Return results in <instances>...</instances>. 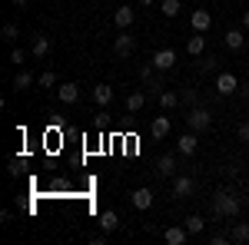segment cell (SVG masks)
Listing matches in <instances>:
<instances>
[{
    "instance_id": "1",
    "label": "cell",
    "mask_w": 249,
    "mask_h": 245,
    "mask_svg": "<svg viewBox=\"0 0 249 245\" xmlns=\"http://www.w3.org/2000/svg\"><path fill=\"white\" fill-rule=\"evenodd\" d=\"M210 202H213V215H216V219H232V222H236V215L243 212L239 196L230 192V189H216L210 196Z\"/></svg>"
},
{
    "instance_id": "2",
    "label": "cell",
    "mask_w": 249,
    "mask_h": 245,
    "mask_svg": "<svg viewBox=\"0 0 249 245\" xmlns=\"http://www.w3.org/2000/svg\"><path fill=\"white\" fill-rule=\"evenodd\" d=\"M186 123H190L193 132H206V130H210V123H213V116H210L206 106H193L190 116H186Z\"/></svg>"
},
{
    "instance_id": "3",
    "label": "cell",
    "mask_w": 249,
    "mask_h": 245,
    "mask_svg": "<svg viewBox=\"0 0 249 245\" xmlns=\"http://www.w3.org/2000/svg\"><path fill=\"white\" fill-rule=\"evenodd\" d=\"M193 189H196V179L193 176H173V196L176 199H190Z\"/></svg>"
},
{
    "instance_id": "4",
    "label": "cell",
    "mask_w": 249,
    "mask_h": 245,
    "mask_svg": "<svg viewBox=\"0 0 249 245\" xmlns=\"http://www.w3.org/2000/svg\"><path fill=\"white\" fill-rule=\"evenodd\" d=\"M216 93H219V96L239 93V80H236L232 73H219V76H216Z\"/></svg>"
},
{
    "instance_id": "5",
    "label": "cell",
    "mask_w": 249,
    "mask_h": 245,
    "mask_svg": "<svg viewBox=\"0 0 249 245\" xmlns=\"http://www.w3.org/2000/svg\"><path fill=\"white\" fill-rule=\"evenodd\" d=\"M223 43H226V50H232V53H236V50H243V47L249 43V37L243 33V30H239V27H232V30H226Z\"/></svg>"
},
{
    "instance_id": "6",
    "label": "cell",
    "mask_w": 249,
    "mask_h": 245,
    "mask_svg": "<svg viewBox=\"0 0 249 245\" xmlns=\"http://www.w3.org/2000/svg\"><path fill=\"white\" fill-rule=\"evenodd\" d=\"M153 63L156 70H173V63H176V50H170V47H163V50H156L153 53Z\"/></svg>"
},
{
    "instance_id": "7",
    "label": "cell",
    "mask_w": 249,
    "mask_h": 245,
    "mask_svg": "<svg viewBox=\"0 0 249 245\" xmlns=\"http://www.w3.org/2000/svg\"><path fill=\"white\" fill-rule=\"evenodd\" d=\"M186 239H190V229L186 226H170L163 232V242L166 245H186Z\"/></svg>"
},
{
    "instance_id": "8",
    "label": "cell",
    "mask_w": 249,
    "mask_h": 245,
    "mask_svg": "<svg viewBox=\"0 0 249 245\" xmlns=\"http://www.w3.org/2000/svg\"><path fill=\"white\" fill-rule=\"evenodd\" d=\"M190 23H193V30H196V33H206V30L213 27V14H210V10H193Z\"/></svg>"
},
{
    "instance_id": "9",
    "label": "cell",
    "mask_w": 249,
    "mask_h": 245,
    "mask_svg": "<svg viewBox=\"0 0 249 245\" xmlns=\"http://www.w3.org/2000/svg\"><path fill=\"white\" fill-rule=\"evenodd\" d=\"M156 176H163V179H173V176H176V156H173V152H166V156L156 159Z\"/></svg>"
},
{
    "instance_id": "10",
    "label": "cell",
    "mask_w": 249,
    "mask_h": 245,
    "mask_svg": "<svg viewBox=\"0 0 249 245\" xmlns=\"http://www.w3.org/2000/svg\"><path fill=\"white\" fill-rule=\"evenodd\" d=\"M133 47H136V40L130 37L126 30H123V33L113 40V53H116V57H130V53H133Z\"/></svg>"
},
{
    "instance_id": "11",
    "label": "cell",
    "mask_w": 249,
    "mask_h": 245,
    "mask_svg": "<svg viewBox=\"0 0 249 245\" xmlns=\"http://www.w3.org/2000/svg\"><path fill=\"white\" fill-rule=\"evenodd\" d=\"M133 20H136V10H133V7H120V10L113 14V23L120 27V30H130V27H133Z\"/></svg>"
},
{
    "instance_id": "12",
    "label": "cell",
    "mask_w": 249,
    "mask_h": 245,
    "mask_svg": "<svg viewBox=\"0 0 249 245\" xmlns=\"http://www.w3.org/2000/svg\"><path fill=\"white\" fill-rule=\"evenodd\" d=\"M130 202H133L140 212H146V209L153 206V189H136L133 196H130Z\"/></svg>"
},
{
    "instance_id": "13",
    "label": "cell",
    "mask_w": 249,
    "mask_h": 245,
    "mask_svg": "<svg viewBox=\"0 0 249 245\" xmlns=\"http://www.w3.org/2000/svg\"><path fill=\"white\" fill-rule=\"evenodd\" d=\"M93 103H96V106H110V103H113V86L96 83V86H93Z\"/></svg>"
},
{
    "instance_id": "14",
    "label": "cell",
    "mask_w": 249,
    "mask_h": 245,
    "mask_svg": "<svg viewBox=\"0 0 249 245\" xmlns=\"http://www.w3.org/2000/svg\"><path fill=\"white\" fill-rule=\"evenodd\" d=\"M230 242L232 245H246L249 242V222H236L230 229Z\"/></svg>"
},
{
    "instance_id": "15",
    "label": "cell",
    "mask_w": 249,
    "mask_h": 245,
    "mask_svg": "<svg viewBox=\"0 0 249 245\" xmlns=\"http://www.w3.org/2000/svg\"><path fill=\"white\" fill-rule=\"evenodd\" d=\"M170 119H166V116H156L153 123H150V132H153V139H166V136H170Z\"/></svg>"
},
{
    "instance_id": "16",
    "label": "cell",
    "mask_w": 249,
    "mask_h": 245,
    "mask_svg": "<svg viewBox=\"0 0 249 245\" xmlns=\"http://www.w3.org/2000/svg\"><path fill=\"white\" fill-rule=\"evenodd\" d=\"M50 50H53V40H50V37H34V47H30V53H34L37 60H43L47 53H50Z\"/></svg>"
},
{
    "instance_id": "17",
    "label": "cell",
    "mask_w": 249,
    "mask_h": 245,
    "mask_svg": "<svg viewBox=\"0 0 249 245\" xmlns=\"http://www.w3.org/2000/svg\"><path fill=\"white\" fill-rule=\"evenodd\" d=\"M57 96H60V103H77L80 99V86L77 83H63V86H57Z\"/></svg>"
},
{
    "instance_id": "18",
    "label": "cell",
    "mask_w": 249,
    "mask_h": 245,
    "mask_svg": "<svg viewBox=\"0 0 249 245\" xmlns=\"http://www.w3.org/2000/svg\"><path fill=\"white\" fill-rule=\"evenodd\" d=\"M196 149H199V139H196V132H183V136H179V152H183V156H193Z\"/></svg>"
},
{
    "instance_id": "19",
    "label": "cell",
    "mask_w": 249,
    "mask_h": 245,
    "mask_svg": "<svg viewBox=\"0 0 249 245\" xmlns=\"http://www.w3.org/2000/svg\"><path fill=\"white\" fill-rule=\"evenodd\" d=\"M143 106H146V93H140V90L126 93V113H140Z\"/></svg>"
},
{
    "instance_id": "20",
    "label": "cell",
    "mask_w": 249,
    "mask_h": 245,
    "mask_svg": "<svg viewBox=\"0 0 249 245\" xmlns=\"http://www.w3.org/2000/svg\"><path fill=\"white\" fill-rule=\"evenodd\" d=\"M100 229H103V232H116V229H120V219H116V212H113V209L100 212Z\"/></svg>"
},
{
    "instance_id": "21",
    "label": "cell",
    "mask_w": 249,
    "mask_h": 245,
    "mask_svg": "<svg viewBox=\"0 0 249 245\" xmlns=\"http://www.w3.org/2000/svg\"><path fill=\"white\" fill-rule=\"evenodd\" d=\"M34 83H37V80H34V73H30V70H20V73L14 76V90H20V93H23V90H30Z\"/></svg>"
},
{
    "instance_id": "22",
    "label": "cell",
    "mask_w": 249,
    "mask_h": 245,
    "mask_svg": "<svg viewBox=\"0 0 249 245\" xmlns=\"http://www.w3.org/2000/svg\"><path fill=\"white\" fill-rule=\"evenodd\" d=\"M203 50H206V37H203V33H196V37L186 40V53H190V57H199Z\"/></svg>"
},
{
    "instance_id": "23",
    "label": "cell",
    "mask_w": 249,
    "mask_h": 245,
    "mask_svg": "<svg viewBox=\"0 0 249 245\" xmlns=\"http://www.w3.org/2000/svg\"><path fill=\"white\" fill-rule=\"evenodd\" d=\"M183 226L190 229V235H199V232H203V229H206V219H203V215H196V212H193V215H186V219H183Z\"/></svg>"
},
{
    "instance_id": "24",
    "label": "cell",
    "mask_w": 249,
    "mask_h": 245,
    "mask_svg": "<svg viewBox=\"0 0 249 245\" xmlns=\"http://www.w3.org/2000/svg\"><path fill=\"white\" fill-rule=\"evenodd\" d=\"M160 106H163V110H176V106H179V93H173V90L160 93Z\"/></svg>"
},
{
    "instance_id": "25",
    "label": "cell",
    "mask_w": 249,
    "mask_h": 245,
    "mask_svg": "<svg viewBox=\"0 0 249 245\" xmlns=\"http://www.w3.org/2000/svg\"><path fill=\"white\" fill-rule=\"evenodd\" d=\"M179 10H183L179 0H163V3H160V14H163V17H179Z\"/></svg>"
},
{
    "instance_id": "26",
    "label": "cell",
    "mask_w": 249,
    "mask_h": 245,
    "mask_svg": "<svg viewBox=\"0 0 249 245\" xmlns=\"http://www.w3.org/2000/svg\"><path fill=\"white\" fill-rule=\"evenodd\" d=\"M37 83L43 90H53V86H57V73H53V70H43V73L37 76Z\"/></svg>"
},
{
    "instance_id": "27",
    "label": "cell",
    "mask_w": 249,
    "mask_h": 245,
    "mask_svg": "<svg viewBox=\"0 0 249 245\" xmlns=\"http://www.w3.org/2000/svg\"><path fill=\"white\" fill-rule=\"evenodd\" d=\"M0 37L7 40V43H17V40H20V30H17V23H3V30H0Z\"/></svg>"
},
{
    "instance_id": "28",
    "label": "cell",
    "mask_w": 249,
    "mask_h": 245,
    "mask_svg": "<svg viewBox=\"0 0 249 245\" xmlns=\"http://www.w3.org/2000/svg\"><path fill=\"white\" fill-rule=\"evenodd\" d=\"M210 242H213V245H226V242H230V232H213Z\"/></svg>"
},
{
    "instance_id": "29",
    "label": "cell",
    "mask_w": 249,
    "mask_h": 245,
    "mask_svg": "<svg viewBox=\"0 0 249 245\" xmlns=\"http://www.w3.org/2000/svg\"><path fill=\"white\" fill-rule=\"evenodd\" d=\"M216 63H219L216 57H206V60H203V73H213V70H216Z\"/></svg>"
},
{
    "instance_id": "30",
    "label": "cell",
    "mask_w": 249,
    "mask_h": 245,
    "mask_svg": "<svg viewBox=\"0 0 249 245\" xmlns=\"http://www.w3.org/2000/svg\"><path fill=\"white\" fill-rule=\"evenodd\" d=\"M10 60H14V63H23V60H27V53H23L20 47H14V50H10Z\"/></svg>"
},
{
    "instance_id": "31",
    "label": "cell",
    "mask_w": 249,
    "mask_h": 245,
    "mask_svg": "<svg viewBox=\"0 0 249 245\" xmlns=\"http://www.w3.org/2000/svg\"><path fill=\"white\" fill-rule=\"evenodd\" d=\"M153 70H156V66H150V63H143V66H140V76H143V80H153Z\"/></svg>"
},
{
    "instance_id": "32",
    "label": "cell",
    "mask_w": 249,
    "mask_h": 245,
    "mask_svg": "<svg viewBox=\"0 0 249 245\" xmlns=\"http://www.w3.org/2000/svg\"><path fill=\"white\" fill-rule=\"evenodd\" d=\"M196 99H199L196 90H186V93H183V103H190V106H196Z\"/></svg>"
},
{
    "instance_id": "33",
    "label": "cell",
    "mask_w": 249,
    "mask_h": 245,
    "mask_svg": "<svg viewBox=\"0 0 249 245\" xmlns=\"http://www.w3.org/2000/svg\"><path fill=\"white\" fill-rule=\"evenodd\" d=\"M239 139H243V143H246V146H249V119H246V123H243V126H239Z\"/></svg>"
},
{
    "instance_id": "34",
    "label": "cell",
    "mask_w": 249,
    "mask_h": 245,
    "mask_svg": "<svg viewBox=\"0 0 249 245\" xmlns=\"http://www.w3.org/2000/svg\"><path fill=\"white\" fill-rule=\"evenodd\" d=\"M7 172H10V176L17 179V176H20V159H14V163H10V169H7Z\"/></svg>"
},
{
    "instance_id": "35",
    "label": "cell",
    "mask_w": 249,
    "mask_h": 245,
    "mask_svg": "<svg viewBox=\"0 0 249 245\" xmlns=\"http://www.w3.org/2000/svg\"><path fill=\"white\" fill-rule=\"evenodd\" d=\"M243 30H249V10L243 14Z\"/></svg>"
},
{
    "instance_id": "36",
    "label": "cell",
    "mask_w": 249,
    "mask_h": 245,
    "mask_svg": "<svg viewBox=\"0 0 249 245\" xmlns=\"http://www.w3.org/2000/svg\"><path fill=\"white\" fill-rule=\"evenodd\" d=\"M23 3H30V0H14V7H23Z\"/></svg>"
},
{
    "instance_id": "37",
    "label": "cell",
    "mask_w": 249,
    "mask_h": 245,
    "mask_svg": "<svg viewBox=\"0 0 249 245\" xmlns=\"http://www.w3.org/2000/svg\"><path fill=\"white\" fill-rule=\"evenodd\" d=\"M140 3H143V7H153V0H140Z\"/></svg>"
}]
</instances>
